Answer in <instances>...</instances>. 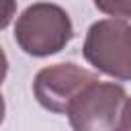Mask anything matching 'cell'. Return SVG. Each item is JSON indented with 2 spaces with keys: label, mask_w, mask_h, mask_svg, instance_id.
Wrapping results in <instances>:
<instances>
[{
  "label": "cell",
  "mask_w": 131,
  "mask_h": 131,
  "mask_svg": "<svg viewBox=\"0 0 131 131\" xmlns=\"http://www.w3.org/2000/svg\"><path fill=\"white\" fill-rule=\"evenodd\" d=\"M74 37L70 14L53 2H35L23 10L14 25V41L33 57L61 51Z\"/></svg>",
  "instance_id": "cell-1"
},
{
  "label": "cell",
  "mask_w": 131,
  "mask_h": 131,
  "mask_svg": "<svg viewBox=\"0 0 131 131\" xmlns=\"http://www.w3.org/2000/svg\"><path fill=\"white\" fill-rule=\"evenodd\" d=\"M94 6L113 18H131V0H94Z\"/></svg>",
  "instance_id": "cell-5"
},
{
  "label": "cell",
  "mask_w": 131,
  "mask_h": 131,
  "mask_svg": "<svg viewBox=\"0 0 131 131\" xmlns=\"http://www.w3.org/2000/svg\"><path fill=\"white\" fill-rule=\"evenodd\" d=\"M82 53L90 66L115 80H131V25L125 18H102L90 25Z\"/></svg>",
  "instance_id": "cell-2"
},
{
  "label": "cell",
  "mask_w": 131,
  "mask_h": 131,
  "mask_svg": "<svg viewBox=\"0 0 131 131\" xmlns=\"http://www.w3.org/2000/svg\"><path fill=\"white\" fill-rule=\"evenodd\" d=\"M119 131H131V98H127V104H125V111H123V117H121Z\"/></svg>",
  "instance_id": "cell-6"
},
{
  "label": "cell",
  "mask_w": 131,
  "mask_h": 131,
  "mask_svg": "<svg viewBox=\"0 0 131 131\" xmlns=\"http://www.w3.org/2000/svg\"><path fill=\"white\" fill-rule=\"evenodd\" d=\"M98 82V76L86 68H80L72 61L47 66L37 72L33 82V94L37 102L51 113H68L70 104L92 84Z\"/></svg>",
  "instance_id": "cell-4"
},
{
  "label": "cell",
  "mask_w": 131,
  "mask_h": 131,
  "mask_svg": "<svg viewBox=\"0 0 131 131\" xmlns=\"http://www.w3.org/2000/svg\"><path fill=\"white\" fill-rule=\"evenodd\" d=\"M127 98L121 84L98 80L70 104L66 115L74 131H119Z\"/></svg>",
  "instance_id": "cell-3"
}]
</instances>
